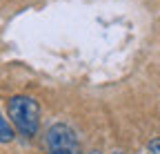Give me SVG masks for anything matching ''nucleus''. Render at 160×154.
Returning a JSON list of instances; mask_svg holds the SVG:
<instances>
[{"label":"nucleus","mask_w":160,"mask_h":154,"mask_svg":"<svg viewBox=\"0 0 160 154\" xmlns=\"http://www.w3.org/2000/svg\"><path fill=\"white\" fill-rule=\"evenodd\" d=\"M47 154H80V141L67 123H56L45 134Z\"/></svg>","instance_id":"f03ea898"},{"label":"nucleus","mask_w":160,"mask_h":154,"mask_svg":"<svg viewBox=\"0 0 160 154\" xmlns=\"http://www.w3.org/2000/svg\"><path fill=\"white\" fill-rule=\"evenodd\" d=\"M7 114L13 130H18L22 136H36L40 130V105L36 98L25 94L11 96L7 101Z\"/></svg>","instance_id":"f257e3e1"},{"label":"nucleus","mask_w":160,"mask_h":154,"mask_svg":"<svg viewBox=\"0 0 160 154\" xmlns=\"http://www.w3.org/2000/svg\"><path fill=\"white\" fill-rule=\"evenodd\" d=\"M111 154H125V152H111Z\"/></svg>","instance_id":"39448f33"},{"label":"nucleus","mask_w":160,"mask_h":154,"mask_svg":"<svg viewBox=\"0 0 160 154\" xmlns=\"http://www.w3.org/2000/svg\"><path fill=\"white\" fill-rule=\"evenodd\" d=\"M89 154H100V152H89Z\"/></svg>","instance_id":"423d86ee"},{"label":"nucleus","mask_w":160,"mask_h":154,"mask_svg":"<svg viewBox=\"0 0 160 154\" xmlns=\"http://www.w3.org/2000/svg\"><path fill=\"white\" fill-rule=\"evenodd\" d=\"M149 154H160V139L149 141Z\"/></svg>","instance_id":"20e7f679"},{"label":"nucleus","mask_w":160,"mask_h":154,"mask_svg":"<svg viewBox=\"0 0 160 154\" xmlns=\"http://www.w3.org/2000/svg\"><path fill=\"white\" fill-rule=\"evenodd\" d=\"M16 139V132H13V125L2 116V112H0V143H11Z\"/></svg>","instance_id":"7ed1b4c3"}]
</instances>
